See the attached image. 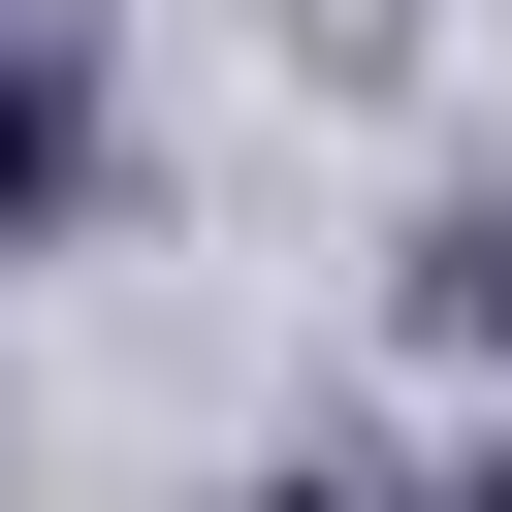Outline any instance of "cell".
Here are the masks:
<instances>
[{
	"mask_svg": "<svg viewBox=\"0 0 512 512\" xmlns=\"http://www.w3.org/2000/svg\"><path fill=\"white\" fill-rule=\"evenodd\" d=\"M64 224H96V32L0 0V256H64Z\"/></svg>",
	"mask_w": 512,
	"mask_h": 512,
	"instance_id": "6da1fadb",
	"label": "cell"
},
{
	"mask_svg": "<svg viewBox=\"0 0 512 512\" xmlns=\"http://www.w3.org/2000/svg\"><path fill=\"white\" fill-rule=\"evenodd\" d=\"M416 320H448V352H512V192H448V224H416Z\"/></svg>",
	"mask_w": 512,
	"mask_h": 512,
	"instance_id": "7a4b0ae2",
	"label": "cell"
},
{
	"mask_svg": "<svg viewBox=\"0 0 512 512\" xmlns=\"http://www.w3.org/2000/svg\"><path fill=\"white\" fill-rule=\"evenodd\" d=\"M448 512H512V416H480V448H448Z\"/></svg>",
	"mask_w": 512,
	"mask_h": 512,
	"instance_id": "3957f363",
	"label": "cell"
},
{
	"mask_svg": "<svg viewBox=\"0 0 512 512\" xmlns=\"http://www.w3.org/2000/svg\"><path fill=\"white\" fill-rule=\"evenodd\" d=\"M256 512H352V480H256Z\"/></svg>",
	"mask_w": 512,
	"mask_h": 512,
	"instance_id": "277c9868",
	"label": "cell"
}]
</instances>
